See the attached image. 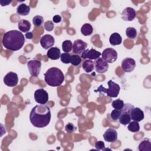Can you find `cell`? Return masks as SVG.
Here are the masks:
<instances>
[{
	"label": "cell",
	"instance_id": "cell-16",
	"mask_svg": "<svg viewBox=\"0 0 151 151\" xmlns=\"http://www.w3.org/2000/svg\"><path fill=\"white\" fill-rule=\"evenodd\" d=\"M103 138L106 142H114L117 139V133L115 129L109 128L103 134Z\"/></svg>",
	"mask_w": 151,
	"mask_h": 151
},
{
	"label": "cell",
	"instance_id": "cell-30",
	"mask_svg": "<svg viewBox=\"0 0 151 151\" xmlns=\"http://www.w3.org/2000/svg\"><path fill=\"white\" fill-rule=\"evenodd\" d=\"M81 62V57L77 54H73L71 55L70 63L74 66L78 65Z\"/></svg>",
	"mask_w": 151,
	"mask_h": 151
},
{
	"label": "cell",
	"instance_id": "cell-19",
	"mask_svg": "<svg viewBox=\"0 0 151 151\" xmlns=\"http://www.w3.org/2000/svg\"><path fill=\"white\" fill-rule=\"evenodd\" d=\"M139 151H151V143L149 138L143 139L138 146Z\"/></svg>",
	"mask_w": 151,
	"mask_h": 151
},
{
	"label": "cell",
	"instance_id": "cell-10",
	"mask_svg": "<svg viewBox=\"0 0 151 151\" xmlns=\"http://www.w3.org/2000/svg\"><path fill=\"white\" fill-rule=\"evenodd\" d=\"M121 67L124 72L130 73L136 67V61L132 58L126 57L122 61Z\"/></svg>",
	"mask_w": 151,
	"mask_h": 151
},
{
	"label": "cell",
	"instance_id": "cell-24",
	"mask_svg": "<svg viewBox=\"0 0 151 151\" xmlns=\"http://www.w3.org/2000/svg\"><path fill=\"white\" fill-rule=\"evenodd\" d=\"M93 31V28L92 25L88 23L83 24L81 28V32L82 34L84 36H88L91 35Z\"/></svg>",
	"mask_w": 151,
	"mask_h": 151
},
{
	"label": "cell",
	"instance_id": "cell-21",
	"mask_svg": "<svg viewBox=\"0 0 151 151\" xmlns=\"http://www.w3.org/2000/svg\"><path fill=\"white\" fill-rule=\"evenodd\" d=\"M109 42L111 45H118L121 44L122 42V38L119 33L114 32L111 34L109 38Z\"/></svg>",
	"mask_w": 151,
	"mask_h": 151
},
{
	"label": "cell",
	"instance_id": "cell-18",
	"mask_svg": "<svg viewBox=\"0 0 151 151\" xmlns=\"http://www.w3.org/2000/svg\"><path fill=\"white\" fill-rule=\"evenodd\" d=\"M60 50L57 47L50 48L47 52V57L52 60H56L59 59L60 58Z\"/></svg>",
	"mask_w": 151,
	"mask_h": 151
},
{
	"label": "cell",
	"instance_id": "cell-23",
	"mask_svg": "<svg viewBox=\"0 0 151 151\" xmlns=\"http://www.w3.org/2000/svg\"><path fill=\"white\" fill-rule=\"evenodd\" d=\"M82 67L85 72L88 73L93 71L94 68V61L90 60H86L82 65Z\"/></svg>",
	"mask_w": 151,
	"mask_h": 151
},
{
	"label": "cell",
	"instance_id": "cell-31",
	"mask_svg": "<svg viewBox=\"0 0 151 151\" xmlns=\"http://www.w3.org/2000/svg\"><path fill=\"white\" fill-rule=\"evenodd\" d=\"M122 114V110L114 109L110 113V119L113 121L117 120Z\"/></svg>",
	"mask_w": 151,
	"mask_h": 151
},
{
	"label": "cell",
	"instance_id": "cell-37",
	"mask_svg": "<svg viewBox=\"0 0 151 151\" xmlns=\"http://www.w3.org/2000/svg\"><path fill=\"white\" fill-rule=\"evenodd\" d=\"M12 1H0V4L2 6H6L9 5Z\"/></svg>",
	"mask_w": 151,
	"mask_h": 151
},
{
	"label": "cell",
	"instance_id": "cell-36",
	"mask_svg": "<svg viewBox=\"0 0 151 151\" xmlns=\"http://www.w3.org/2000/svg\"><path fill=\"white\" fill-rule=\"evenodd\" d=\"M61 21V17L59 15H55L52 18V21L54 23H59Z\"/></svg>",
	"mask_w": 151,
	"mask_h": 151
},
{
	"label": "cell",
	"instance_id": "cell-3",
	"mask_svg": "<svg viewBox=\"0 0 151 151\" xmlns=\"http://www.w3.org/2000/svg\"><path fill=\"white\" fill-rule=\"evenodd\" d=\"M64 80V76L61 70L57 67L50 68L44 73V81L47 85L51 87H58L61 85Z\"/></svg>",
	"mask_w": 151,
	"mask_h": 151
},
{
	"label": "cell",
	"instance_id": "cell-7",
	"mask_svg": "<svg viewBox=\"0 0 151 151\" xmlns=\"http://www.w3.org/2000/svg\"><path fill=\"white\" fill-rule=\"evenodd\" d=\"M102 58L107 63H112L117 58V51L112 48H107L104 50L101 53Z\"/></svg>",
	"mask_w": 151,
	"mask_h": 151
},
{
	"label": "cell",
	"instance_id": "cell-32",
	"mask_svg": "<svg viewBox=\"0 0 151 151\" xmlns=\"http://www.w3.org/2000/svg\"><path fill=\"white\" fill-rule=\"evenodd\" d=\"M71 55L70 53H67V52H64L61 54L60 55L61 61L64 64L70 63Z\"/></svg>",
	"mask_w": 151,
	"mask_h": 151
},
{
	"label": "cell",
	"instance_id": "cell-9",
	"mask_svg": "<svg viewBox=\"0 0 151 151\" xmlns=\"http://www.w3.org/2000/svg\"><path fill=\"white\" fill-rule=\"evenodd\" d=\"M4 83L8 87H15L18 84V77L17 73L10 71L4 77Z\"/></svg>",
	"mask_w": 151,
	"mask_h": 151
},
{
	"label": "cell",
	"instance_id": "cell-6",
	"mask_svg": "<svg viewBox=\"0 0 151 151\" xmlns=\"http://www.w3.org/2000/svg\"><path fill=\"white\" fill-rule=\"evenodd\" d=\"M27 66L31 76L34 77L39 76L41 68V63L40 61L38 60H29L27 63Z\"/></svg>",
	"mask_w": 151,
	"mask_h": 151
},
{
	"label": "cell",
	"instance_id": "cell-13",
	"mask_svg": "<svg viewBox=\"0 0 151 151\" xmlns=\"http://www.w3.org/2000/svg\"><path fill=\"white\" fill-rule=\"evenodd\" d=\"M136 12L134 8L132 7L125 8L121 14V18L125 21H132L136 17Z\"/></svg>",
	"mask_w": 151,
	"mask_h": 151
},
{
	"label": "cell",
	"instance_id": "cell-5",
	"mask_svg": "<svg viewBox=\"0 0 151 151\" xmlns=\"http://www.w3.org/2000/svg\"><path fill=\"white\" fill-rule=\"evenodd\" d=\"M134 107V106L130 103H126L122 109V114L119 119V123L124 126L127 125L131 121L130 111Z\"/></svg>",
	"mask_w": 151,
	"mask_h": 151
},
{
	"label": "cell",
	"instance_id": "cell-20",
	"mask_svg": "<svg viewBox=\"0 0 151 151\" xmlns=\"http://www.w3.org/2000/svg\"><path fill=\"white\" fill-rule=\"evenodd\" d=\"M31 24L26 19H21L18 23V27L21 32H27L30 29Z\"/></svg>",
	"mask_w": 151,
	"mask_h": 151
},
{
	"label": "cell",
	"instance_id": "cell-4",
	"mask_svg": "<svg viewBox=\"0 0 151 151\" xmlns=\"http://www.w3.org/2000/svg\"><path fill=\"white\" fill-rule=\"evenodd\" d=\"M107 85L109 86L108 88H106L105 87H103L102 85H101L97 88V90H94V92H99L100 93V96L103 95V93H106L107 96L109 97H117L120 92V86L113 81L111 80H109L107 82Z\"/></svg>",
	"mask_w": 151,
	"mask_h": 151
},
{
	"label": "cell",
	"instance_id": "cell-15",
	"mask_svg": "<svg viewBox=\"0 0 151 151\" xmlns=\"http://www.w3.org/2000/svg\"><path fill=\"white\" fill-rule=\"evenodd\" d=\"M94 63L95 70L99 73H104L109 68L108 63L102 58L99 57L95 61H94Z\"/></svg>",
	"mask_w": 151,
	"mask_h": 151
},
{
	"label": "cell",
	"instance_id": "cell-38",
	"mask_svg": "<svg viewBox=\"0 0 151 151\" xmlns=\"http://www.w3.org/2000/svg\"><path fill=\"white\" fill-rule=\"evenodd\" d=\"M25 37L27 38V39H29V40H31L33 37V34L32 32H27L25 35Z\"/></svg>",
	"mask_w": 151,
	"mask_h": 151
},
{
	"label": "cell",
	"instance_id": "cell-8",
	"mask_svg": "<svg viewBox=\"0 0 151 151\" xmlns=\"http://www.w3.org/2000/svg\"><path fill=\"white\" fill-rule=\"evenodd\" d=\"M35 101L41 104H45L48 101V94L43 88H39L34 93Z\"/></svg>",
	"mask_w": 151,
	"mask_h": 151
},
{
	"label": "cell",
	"instance_id": "cell-35",
	"mask_svg": "<svg viewBox=\"0 0 151 151\" xmlns=\"http://www.w3.org/2000/svg\"><path fill=\"white\" fill-rule=\"evenodd\" d=\"M95 147L97 150H104L105 147V144L104 143L101 141H97L95 143Z\"/></svg>",
	"mask_w": 151,
	"mask_h": 151
},
{
	"label": "cell",
	"instance_id": "cell-12",
	"mask_svg": "<svg viewBox=\"0 0 151 151\" xmlns=\"http://www.w3.org/2000/svg\"><path fill=\"white\" fill-rule=\"evenodd\" d=\"M101 55V54L93 49V48H91L90 50L89 49H86L81 54V57L83 59H88V60H97L98 59L100 55Z\"/></svg>",
	"mask_w": 151,
	"mask_h": 151
},
{
	"label": "cell",
	"instance_id": "cell-29",
	"mask_svg": "<svg viewBox=\"0 0 151 151\" xmlns=\"http://www.w3.org/2000/svg\"><path fill=\"white\" fill-rule=\"evenodd\" d=\"M44 18L42 16L40 15H36L32 19V23L34 26L39 27L42 25L44 24Z\"/></svg>",
	"mask_w": 151,
	"mask_h": 151
},
{
	"label": "cell",
	"instance_id": "cell-1",
	"mask_svg": "<svg viewBox=\"0 0 151 151\" xmlns=\"http://www.w3.org/2000/svg\"><path fill=\"white\" fill-rule=\"evenodd\" d=\"M51 110L45 104H38L34 107L29 114V120L31 124L38 128L46 127L50 122Z\"/></svg>",
	"mask_w": 151,
	"mask_h": 151
},
{
	"label": "cell",
	"instance_id": "cell-17",
	"mask_svg": "<svg viewBox=\"0 0 151 151\" xmlns=\"http://www.w3.org/2000/svg\"><path fill=\"white\" fill-rule=\"evenodd\" d=\"M131 120L139 122L144 119V113L139 107H133L130 111Z\"/></svg>",
	"mask_w": 151,
	"mask_h": 151
},
{
	"label": "cell",
	"instance_id": "cell-26",
	"mask_svg": "<svg viewBox=\"0 0 151 151\" xmlns=\"http://www.w3.org/2000/svg\"><path fill=\"white\" fill-rule=\"evenodd\" d=\"M127 129L133 133L138 132L140 130V126L139 123L136 121H130L127 126Z\"/></svg>",
	"mask_w": 151,
	"mask_h": 151
},
{
	"label": "cell",
	"instance_id": "cell-27",
	"mask_svg": "<svg viewBox=\"0 0 151 151\" xmlns=\"http://www.w3.org/2000/svg\"><path fill=\"white\" fill-rule=\"evenodd\" d=\"M73 48V43L70 40H65L62 43V49L64 52L69 53Z\"/></svg>",
	"mask_w": 151,
	"mask_h": 151
},
{
	"label": "cell",
	"instance_id": "cell-2",
	"mask_svg": "<svg viewBox=\"0 0 151 151\" xmlns=\"http://www.w3.org/2000/svg\"><path fill=\"white\" fill-rule=\"evenodd\" d=\"M2 45L8 50L15 51L22 48L25 43L24 34L18 30H11L4 33L2 37Z\"/></svg>",
	"mask_w": 151,
	"mask_h": 151
},
{
	"label": "cell",
	"instance_id": "cell-25",
	"mask_svg": "<svg viewBox=\"0 0 151 151\" xmlns=\"http://www.w3.org/2000/svg\"><path fill=\"white\" fill-rule=\"evenodd\" d=\"M126 35L128 38L133 40L136 38L137 32L134 27H127L126 29Z\"/></svg>",
	"mask_w": 151,
	"mask_h": 151
},
{
	"label": "cell",
	"instance_id": "cell-34",
	"mask_svg": "<svg viewBox=\"0 0 151 151\" xmlns=\"http://www.w3.org/2000/svg\"><path fill=\"white\" fill-rule=\"evenodd\" d=\"M54 24L52 21H47L44 23V28L47 31H51L54 29Z\"/></svg>",
	"mask_w": 151,
	"mask_h": 151
},
{
	"label": "cell",
	"instance_id": "cell-11",
	"mask_svg": "<svg viewBox=\"0 0 151 151\" xmlns=\"http://www.w3.org/2000/svg\"><path fill=\"white\" fill-rule=\"evenodd\" d=\"M87 44L82 40H76L73 44L72 51L76 54H80L87 49Z\"/></svg>",
	"mask_w": 151,
	"mask_h": 151
},
{
	"label": "cell",
	"instance_id": "cell-22",
	"mask_svg": "<svg viewBox=\"0 0 151 151\" xmlns=\"http://www.w3.org/2000/svg\"><path fill=\"white\" fill-rule=\"evenodd\" d=\"M30 12V6L25 4H21L17 8V13L19 15L26 16Z\"/></svg>",
	"mask_w": 151,
	"mask_h": 151
},
{
	"label": "cell",
	"instance_id": "cell-28",
	"mask_svg": "<svg viewBox=\"0 0 151 151\" xmlns=\"http://www.w3.org/2000/svg\"><path fill=\"white\" fill-rule=\"evenodd\" d=\"M124 106V101L120 99H116L114 101H112L111 103V106L114 109H118V110H122Z\"/></svg>",
	"mask_w": 151,
	"mask_h": 151
},
{
	"label": "cell",
	"instance_id": "cell-33",
	"mask_svg": "<svg viewBox=\"0 0 151 151\" xmlns=\"http://www.w3.org/2000/svg\"><path fill=\"white\" fill-rule=\"evenodd\" d=\"M65 130L68 133H73L77 130V127L73 123H68L65 126Z\"/></svg>",
	"mask_w": 151,
	"mask_h": 151
},
{
	"label": "cell",
	"instance_id": "cell-14",
	"mask_svg": "<svg viewBox=\"0 0 151 151\" xmlns=\"http://www.w3.org/2000/svg\"><path fill=\"white\" fill-rule=\"evenodd\" d=\"M40 42L42 48L47 50L51 48L54 45L55 40L52 35L50 34H45L41 37L40 40Z\"/></svg>",
	"mask_w": 151,
	"mask_h": 151
}]
</instances>
